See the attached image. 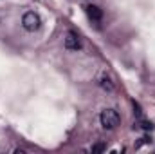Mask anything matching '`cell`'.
I'll use <instances>...</instances> for the list:
<instances>
[{
	"label": "cell",
	"instance_id": "obj_1",
	"mask_svg": "<svg viewBox=\"0 0 155 154\" xmlns=\"http://www.w3.org/2000/svg\"><path fill=\"white\" fill-rule=\"evenodd\" d=\"M99 121H101L103 129L112 131V129H116L117 125H119L121 116H119V113L114 111V109H105V111L101 113V116H99Z\"/></svg>",
	"mask_w": 155,
	"mask_h": 154
},
{
	"label": "cell",
	"instance_id": "obj_2",
	"mask_svg": "<svg viewBox=\"0 0 155 154\" xmlns=\"http://www.w3.org/2000/svg\"><path fill=\"white\" fill-rule=\"evenodd\" d=\"M22 26H24L25 31H36V29H40V26H41V18H40L38 13L27 11L24 15V18H22Z\"/></svg>",
	"mask_w": 155,
	"mask_h": 154
},
{
	"label": "cell",
	"instance_id": "obj_3",
	"mask_svg": "<svg viewBox=\"0 0 155 154\" xmlns=\"http://www.w3.org/2000/svg\"><path fill=\"white\" fill-rule=\"evenodd\" d=\"M63 44H65V49H69V51H78V49H81V42H79V38H78V35L74 31H69V33L65 35Z\"/></svg>",
	"mask_w": 155,
	"mask_h": 154
},
{
	"label": "cell",
	"instance_id": "obj_4",
	"mask_svg": "<svg viewBox=\"0 0 155 154\" xmlns=\"http://www.w3.org/2000/svg\"><path fill=\"white\" fill-rule=\"evenodd\" d=\"M85 11H87V15H88V18L90 20H101L103 18V9L101 7H97V5H94V4H90V5H87L85 7Z\"/></svg>",
	"mask_w": 155,
	"mask_h": 154
},
{
	"label": "cell",
	"instance_id": "obj_5",
	"mask_svg": "<svg viewBox=\"0 0 155 154\" xmlns=\"http://www.w3.org/2000/svg\"><path fill=\"white\" fill-rule=\"evenodd\" d=\"M99 85H101L105 91H108V93H112V91H114V83H112V80H110L108 76H101Z\"/></svg>",
	"mask_w": 155,
	"mask_h": 154
},
{
	"label": "cell",
	"instance_id": "obj_6",
	"mask_svg": "<svg viewBox=\"0 0 155 154\" xmlns=\"http://www.w3.org/2000/svg\"><path fill=\"white\" fill-rule=\"evenodd\" d=\"M141 127H143L144 131H153V123H152V121H143Z\"/></svg>",
	"mask_w": 155,
	"mask_h": 154
},
{
	"label": "cell",
	"instance_id": "obj_7",
	"mask_svg": "<svg viewBox=\"0 0 155 154\" xmlns=\"http://www.w3.org/2000/svg\"><path fill=\"white\" fill-rule=\"evenodd\" d=\"M103 151H105V145L103 143H97V145L92 147V152H103Z\"/></svg>",
	"mask_w": 155,
	"mask_h": 154
}]
</instances>
